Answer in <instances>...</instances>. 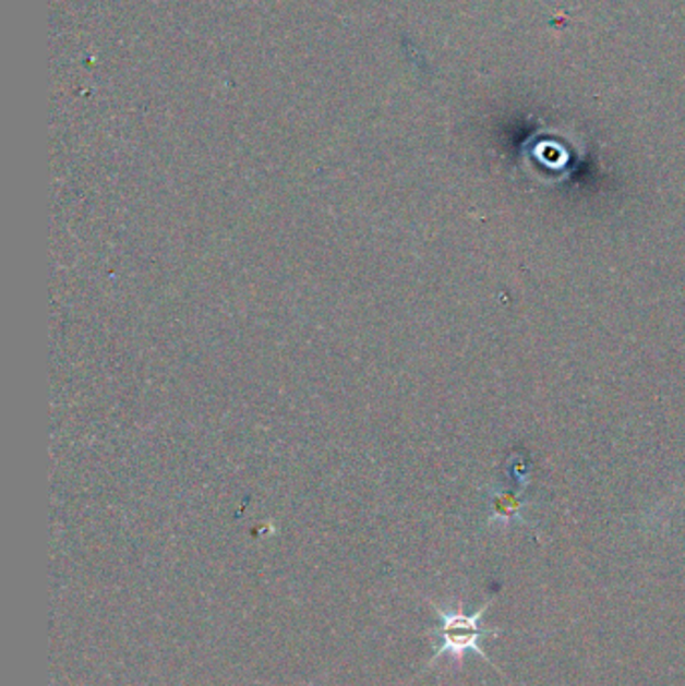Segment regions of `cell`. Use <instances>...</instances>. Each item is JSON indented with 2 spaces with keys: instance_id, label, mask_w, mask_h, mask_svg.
I'll return each mask as SVG.
<instances>
[{
  "instance_id": "1",
  "label": "cell",
  "mask_w": 685,
  "mask_h": 686,
  "mask_svg": "<svg viewBox=\"0 0 685 686\" xmlns=\"http://www.w3.org/2000/svg\"><path fill=\"white\" fill-rule=\"evenodd\" d=\"M493 600H486L482 604L481 609L472 614H465L460 611H446L441 609L436 604H432L434 612L438 614L441 618V626L434 630V635L441 640L438 649L432 657V662L438 661L443 654H453L458 661H462V654L465 652H477L481 657L482 661L489 662L495 666V662L491 661L486 657V652L481 649L479 640L482 637H495L498 635V630H491V628H482L481 618L482 614L486 612V609L491 606ZM496 669V666H495ZM498 671V669H496ZM501 673V671H498Z\"/></svg>"
}]
</instances>
